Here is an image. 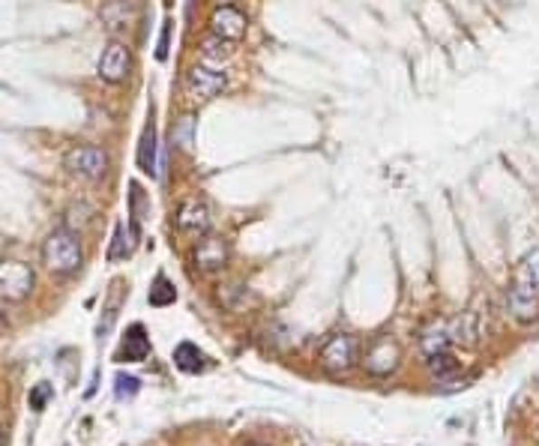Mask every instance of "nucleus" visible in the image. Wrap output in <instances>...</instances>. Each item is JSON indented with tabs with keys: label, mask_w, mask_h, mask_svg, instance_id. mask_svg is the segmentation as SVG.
I'll list each match as a JSON object with an SVG mask.
<instances>
[{
	"label": "nucleus",
	"mask_w": 539,
	"mask_h": 446,
	"mask_svg": "<svg viewBox=\"0 0 539 446\" xmlns=\"http://www.w3.org/2000/svg\"><path fill=\"white\" fill-rule=\"evenodd\" d=\"M43 264L54 276H72L84 264V249L75 231L54 228L43 243Z\"/></svg>",
	"instance_id": "obj_1"
},
{
	"label": "nucleus",
	"mask_w": 539,
	"mask_h": 446,
	"mask_svg": "<svg viewBox=\"0 0 539 446\" xmlns=\"http://www.w3.org/2000/svg\"><path fill=\"white\" fill-rule=\"evenodd\" d=\"M36 273L24 261H0V299L4 303H24L34 294Z\"/></svg>",
	"instance_id": "obj_2"
},
{
	"label": "nucleus",
	"mask_w": 539,
	"mask_h": 446,
	"mask_svg": "<svg viewBox=\"0 0 539 446\" xmlns=\"http://www.w3.org/2000/svg\"><path fill=\"white\" fill-rule=\"evenodd\" d=\"M63 168L84 180H102L108 171V153L96 144H75L72 150H66Z\"/></svg>",
	"instance_id": "obj_3"
},
{
	"label": "nucleus",
	"mask_w": 539,
	"mask_h": 446,
	"mask_svg": "<svg viewBox=\"0 0 539 446\" xmlns=\"http://www.w3.org/2000/svg\"><path fill=\"white\" fill-rule=\"evenodd\" d=\"M318 363L327 375H348L357 363V342L348 333H336L323 342Z\"/></svg>",
	"instance_id": "obj_4"
},
{
	"label": "nucleus",
	"mask_w": 539,
	"mask_h": 446,
	"mask_svg": "<svg viewBox=\"0 0 539 446\" xmlns=\"http://www.w3.org/2000/svg\"><path fill=\"white\" fill-rule=\"evenodd\" d=\"M228 261H231V246L228 240L219 234H204L192 249V264L207 276L222 273V270L228 267Z\"/></svg>",
	"instance_id": "obj_5"
},
{
	"label": "nucleus",
	"mask_w": 539,
	"mask_h": 446,
	"mask_svg": "<svg viewBox=\"0 0 539 446\" xmlns=\"http://www.w3.org/2000/svg\"><path fill=\"white\" fill-rule=\"evenodd\" d=\"M225 84H228V75H225L222 70H216V66H207V63L192 66V70L186 72V93H189L195 102L216 100V96L225 90Z\"/></svg>",
	"instance_id": "obj_6"
},
{
	"label": "nucleus",
	"mask_w": 539,
	"mask_h": 446,
	"mask_svg": "<svg viewBox=\"0 0 539 446\" xmlns=\"http://www.w3.org/2000/svg\"><path fill=\"white\" fill-rule=\"evenodd\" d=\"M401 363V347L390 336H378L362 354V368L375 377H390Z\"/></svg>",
	"instance_id": "obj_7"
},
{
	"label": "nucleus",
	"mask_w": 539,
	"mask_h": 446,
	"mask_svg": "<svg viewBox=\"0 0 539 446\" xmlns=\"http://www.w3.org/2000/svg\"><path fill=\"white\" fill-rule=\"evenodd\" d=\"M130 70H132L130 48H126L120 40L105 43L102 54H100V63H96V75L108 84H123L126 79H130Z\"/></svg>",
	"instance_id": "obj_8"
},
{
	"label": "nucleus",
	"mask_w": 539,
	"mask_h": 446,
	"mask_svg": "<svg viewBox=\"0 0 539 446\" xmlns=\"http://www.w3.org/2000/svg\"><path fill=\"white\" fill-rule=\"evenodd\" d=\"M174 225H178L180 234L186 237H204L210 234V207L204 198H186L180 204L178 216H174Z\"/></svg>",
	"instance_id": "obj_9"
},
{
	"label": "nucleus",
	"mask_w": 539,
	"mask_h": 446,
	"mask_svg": "<svg viewBox=\"0 0 539 446\" xmlns=\"http://www.w3.org/2000/svg\"><path fill=\"white\" fill-rule=\"evenodd\" d=\"M246 31H249V22H246V15H243L237 6L225 4V6L213 9L210 33L222 36V40H228V43H240L243 36H246Z\"/></svg>",
	"instance_id": "obj_10"
},
{
	"label": "nucleus",
	"mask_w": 539,
	"mask_h": 446,
	"mask_svg": "<svg viewBox=\"0 0 539 446\" xmlns=\"http://www.w3.org/2000/svg\"><path fill=\"white\" fill-rule=\"evenodd\" d=\"M506 308L518 324H531L539 318V290L527 288L522 282H513L506 290Z\"/></svg>",
	"instance_id": "obj_11"
},
{
	"label": "nucleus",
	"mask_w": 539,
	"mask_h": 446,
	"mask_svg": "<svg viewBox=\"0 0 539 446\" xmlns=\"http://www.w3.org/2000/svg\"><path fill=\"white\" fill-rule=\"evenodd\" d=\"M147 356H150V336H147V329L141 324H132L126 329L114 360L117 363H144Z\"/></svg>",
	"instance_id": "obj_12"
},
{
	"label": "nucleus",
	"mask_w": 539,
	"mask_h": 446,
	"mask_svg": "<svg viewBox=\"0 0 539 446\" xmlns=\"http://www.w3.org/2000/svg\"><path fill=\"white\" fill-rule=\"evenodd\" d=\"M132 15H135V9H132L130 0H105L102 9H100V18H102L105 31H111V33L130 27Z\"/></svg>",
	"instance_id": "obj_13"
},
{
	"label": "nucleus",
	"mask_w": 539,
	"mask_h": 446,
	"mask_svg": "<svg viewBox=\"0 0 539 446\" xmlns=\"http://www.w3.org/2000/svg\"><path fill=\"white\" fill-rule=\"evenodd\" d=\"M449 345H453V338H449V327L447 321H435L423 329V336H419V347H423L426 356H435V354H444L449 351Z\"/></svg>",
	"instance_id": "obj_14"
},
{
	"label": "nucleus",
	"mask_w": 539,
	"mask_h": 446,
	"mask_svg": "<svg viewBox=\"0 0 539 446\" xmlns=\"http://www.w3.org/2000/svg\"><path fill=\"white\" fill-rule=\"evenodd\" d=\"M201 57H204V63H207V66L222 70V63H228L234 57V43L222 40V36H216V33L204 36V40H201Z\"/></svg>",
	"instance_id": "obj_15"
},
{
	"label": "nucleus",
	"mask_w": 539,
	"mask_h": 446,
	"mask_svg": "<svg viewBox=\"0 0 539 446\" xmlns=\"http://www.w3.org/2000/svg\"><path fill=\"white\" fill-rule=\"evenodd\" d=\"M139 237H141V228L135 225H117L114 228V243L108 249V261H120V258H130L135 246H139Z\"/></svg>",
	"instance_id": "obj_16"
},
{
	"label": "nucleus",
	"mask_w": 539,
	"mask_h": 446,
	"mask_svg": "<svg viewBox=\"0 0 539 446\" xmlns=\"http://www.w3.org/2000/svg\"><path fill=\"white\" fill-rule=\"evenodd\" d=\"M174 365L186 375H198V372H204V365H207V356L198 351V345L180 342L178 347H174Z\"/></svg>",
	"instance_id": "obj_17"
},
{
	"label": "nucleus",
	"mask_w": 539,
	"mask_h": 446,
	"mask_svg": "<svg viewBox=\"0 0 539 446\" xmlns=\"http://www.w3.org/2000/svg\"><path fill=\"white\" fill-rule=\"evenodd\" d=\"M139 168L144 174H150V177L159 174V168H156V126H153V120L144 126L141 147H139Z\"/></svg>",
	"instance_id": "obj_18"
},
{
	"label": "nucleus",
	"mask_w": 539,
	"mask_h": 446,
	"mask_svg": "<svg viewBox=\"0 0 539 446\" xmlns=\"http://www.w3.org/2000/svg\"><path fill=\"white\" fill-rule=\"evenodd\" d=\"M449 338L458 345H467V347H474L476 345V321H474V315H462V318H456V321H449Z\"/></svg>",
	"instance_id": "obj_19"
},
{
	"label": "nucleus",
	"mask_w": 539,
	"mask_h": 446,
	"mask_svg": "<svg viewBox=\"0 0 539 446\" xmlns=\"http://www.w3.org/2000/svg\"><path fill=\"white\" fill-rule=\"evenodd\" d=\"M150 216V198L144 195L139 183H130V225L141 228V222Z\"/></svg>",
	"instance_id": "obj_20"
},
{
	"label": "nucleus",
	"mask_w": 539,
	"mask_h": 446,
	"mask_svg": "<svg viewBox=\"0 0 539 446\" xmlns=\"http://www.w3.org/2000/svg\"><path fill=\"white\" fill-rule=\"evenodd\" d=\"M174 299H178L174 282H168L165 276H156V282L150 285V294H147V303L153 308H165V306H174Z\"/></svg>",
	"instance_id": "obj_21"
},
{
	"label": "nucleus",
	"mask_w": 539,
	"mask_h": 446,
	"mask_svg": "<svg viewBox=\"0 0 539 446\" xmlns=\"http://www.w3.org/2000/svg\"><path fill=\"white\" fill-rule=\"evenodd\" d=\"M515 282L539 290V249L527 251V255L522 258V264H518V270H515Z\"/></svg>",
	"instance_id": "obj_22"
},
{
	"label": "nucleus",
	"mask_w": 539,
	"mask_h": 446,
	"mask_svg": "<svg viewBox=\"0 0 539 446\" xmlns=\"http://www.w3.org/2000/svg\"><path fill=\"white\" fill-rule=\"evenodd\" d=\"M428 368L435 372L440 381H447L449 375H456L458 372V360L449 351H444V354H435V356H428Z\"/></svg>",
	"instance_id": "obj_23"
},
{
	"label": "nucleus",
	"mask_w": 539,
	"mask_h": 446,
	"mask_svg": "<svg viewBox=\"0 0 539 446\" xmlns=\"http://www.w3.org/2000/svg\"><path fill=\"white\" fill-rule=\"evenodd\" d=\"M174 144H180L183 150H192V144H195V118L192 114H183L178 126H174Z\"/></svg>",
	"instance_id": "obj_24"
},
{
	"label": "nucleus",
	"mask_w": 539,
	"mask_h": 446,
	"mask_svg": "<svg viewBox=\"0 0 539 446\" xmlns=\"http://www.w3.org/2000/svg\"><path fill=\"white\" fill-rule=\"evenodd\" d=\"M52 395H54V390H52V384H36L34 390H31V407L34 411H45V404L52 402Z\"/></svg>",
	"instance_id": "obj_25"
},
{
	"label": "nucleus",
	"mask_w": 539,
	"mask_h": 446,
	"mask_svg": "<svg viewBox=\"0 0 539 446\" xmlns=\"http://www.w3.org/2000/svg\"><path fill=\"white\" fill-rule=\"evenodd\" d=\"M117 399H132L135 393H139V377H126V375H117Z\"/></svg>",
	"instance_id": "obj_26"
},
{
	"label": "nucleus",
	"mask_w": 539,
	"mask_h": 446,
	"mask_svg": "<svg viewBox=\"0 0 539 446\" xmlns=\"http://www.w3.org/2000/svg\"><path fill=\"white\" fill-rule=\"evenodd\" d=\"M168 31H171V24L165 22V27H162V40H159V57H165V52H168Z\"/></svg>",
	"instance_id": "obj_27"
},
{
	"label": "nucleus",
	"mask_w": 539,
	"mask_h": 446,
	"mask_svg": "<svg viewBox=\"0 0 539 446\" xmlns=\"http://www.w3.org/2000/svg\"><path fill=\"white\" fill-rule=\"evenodd\" d=\"M4 438H6V434H4V425H0V446H4Z\"/></svg>",
	"instance_id": "obj_28"
},
{
	"label": "nucleus",
	"mask_w": 539,
	"mask_h": 446,
	"mask_svg": "<svg viewBox=\"0 0 539 446\" xmlns=\"http://www.w3.org/2000/svg\"><path fill=\"white\" fill-rule=\"evenodd\" d=\"M249 446H267V443H249Z\"/></svg>",
	"instance_id": "obj_29"
}]
</instances>
